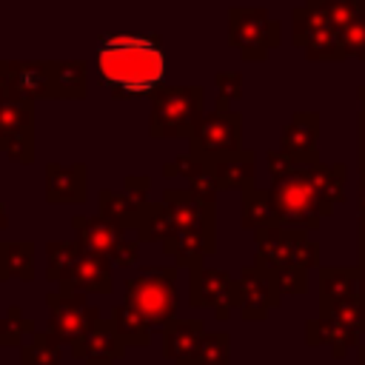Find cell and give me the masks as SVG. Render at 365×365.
I'll return each mask as SVG.
<instances>
[{
    "label": "cell",
    "instance_id": "cell-20",
    "mask_svg": "<svg viewBox=\"0 0 365 365\" xmlns=\"http://www.w3.org/2000/svg\"><path fill=\"white\" fill-rule=\"evenodd\" d=\"M362 291H365V271H362Z\"/></svg>",
    "mask_w": 365,
    "mask_h": 365
},
{
    "label": "cell",
    "instance_id": "cell-9",
    "mask_svg": "<svg viewBox=\"0 0 365 365\" xmlns=\"http://www.w3.org/2000/svg\"><path fill=\"white\" fill-rule=\"evenodd\" d=\"M205 171L222 188L225 185L228 188H248L254 182V154L237 151V154L211 160V163H205Z\"/></svg>",
    "mask_w": 365,
    "mask_h": 365
},
{
    "label": "cell",
    "instance_id": "cell-13",
    "mask_svg": "<svg viewBox=\"0 0 365 365\" xmlns=\"http://www.w3.org/2000/svg\"><path fill=\"white\" fill-rule=\"evenodd\" d=\"M114 317H117V334H120V339H125V342H137V345H148L145 322H143L128 305H125V308H117Z\"/></svg>",
    "mask_w": 365,
    "mask_h": 365
},
{
    "label": "cell",
    "instance_id": "cell-12",
    "mask_svg": "<svg viewBox=\"0 0 365 365\" xmlns=\"http://www.w3.org/2000/svg\"><path fill=\"white\" fill-rule=\"evenodd\" d=\"M228 351L231 345L225 334H205L194 356H197V365H228Z\"/></svg>",
    "mask_w": 365,
    "mask_h": 365
},
{
    "label": "cell",
    "instance_id": "cell-18",
    "mask_svg": "<svg viewBox=\"0 0 365 365\" xmlns=\"http://www.w3.org/2000/svg\"><path fill=\"white\" fill-rule=\"evenodd\" d=\"M359 100H362V111H365V86L359 88Z\"/></svg>",
    "mask_w": 365,
    "mask_h": 365
},
{
    "label": "cell",
    "instance_id": "cell-11",
    "mask_svg": "<svg viewBox=\"0 0 365 365\" xmlns=\"http://www.w3.org/2000/svg\"><path fill=\"white\" fill-rule=\"evenodd\" d=\"M305 3L317 6L328 17V23L339 31L365 14V0H305Z\"/></svg>",
    "mask_w": 365,
    "mask_h": 365
},
{
    "label": "cell",
    "instance_id": "cell-4",
    "mask_svg": "<svg viewBox=\"0 0 365 365\" xmlns=\"http://www.w3.org/2000/svg\"><path fill=\"white\" fill-rule=\"evenodd\" d=\"M228 43L242 60H265L268 51L282 43V26L265 9L234 6L228 11Z\"/></svg>",
    "mask_w": 365,
    "mask_h": 365
},
{
    "label": "cell",
    "instance_id": "cell-17",
    "mask_svg": "<svg viewBox=\"0 0 365 365\" xmlns=\"http://www.w3.org/2000/svg\"><path fill=\"white\" fill-rule=\"evenodd\" d=\"M359 191H362V200H365V160H362V182H359Z\"/></svg>",
    "mask_w": 365,
    "mask_h": 365
},
{
    "label": "cell",
    "instance_id": "cell-1",
    "mask_svg": "<svg viewBox=\"0 0 365 365\" xmlns=\"http://www.w3.org/2000/svg\"><path fill=\"white\" fill-rule=\"evenodd\" d=\"M97 71L117 97H140L163 88L165 51L154 34H108L97 46Z\"/></svg>",
    "mask_w": 365,
    "mask_h": 365
},
{
    "label": "cell",
    "instance_id": "cell-8",
    "mask_svg": "<svg viewBox=\"0 0 365 365\" xmlns=\"http://www.w3.org/2000/svg\"><path fill=\"white\" fill-rule=\"evenodd\" d=\"M282 151L294 163H314V151H317V114L314 111H302L291 120V125L282 134Z\"/></svg>",
    "mask_w": 365,
    "mask_h": 365
},
{
    "label": "cell",
    "instance_id": "cell-3",
    "mask_svg": "<svg viewBox=\"0 0 365 365\" xmlns=\"http://www.w3.org/2000/svg\"><path fill=\"white\" fill-rule=\"evenodd\" d=\"M202 117V88L200 86H163L151 106V134L154 137H185Z\"/></svg>",
    "mask_w": 365,
    "mask_h": 365
},
{
    "label": "cell",
    "instance_id": "cell-7",
    "mask_svg": "<svg viewBox=\"0 0 365 365\" xmlns=\"http://www.w3.org/2000/svg\"><path fill=\"white\" fill-rule=\"evenodd\" d=\"M143 322H168L177 308L174 291V271H148L128 282V302H125Z\"/></svg>",
    "mask_w": 365,
    "mask_h": 365
},
{
    "label": "cell",
    "instance_id": "cell-14",
    "mask_svg": "<svg viewBox=\"0 0 365 365\" xmlns=\"http://www.w3.org/2000/svg\"><path fill=\"white\" fill-rule=\"evenodd\" d=\"M339 34H342L345 54H348V57H359V60H365V14L356 17L351 26H345Z\"/></svg>",
    "mask_w": 365,
    "mask_h": 365
},
{
    "label": "cell",
    "instance_id": "cell-6",
    "mask_svg": "<svg viewBox=\"0 0 365 365\" xmlns=\"http://www.w3.org/2000/svg\"><path fill=\"white\" fill-rule=\"evenodd\" d=\"M291 26H294L291 40H294V46H299L308 54V60H345L348 57L339 29H334L317 6L305 3V6L294 9Z\"/></svg>",
    "mask_w": 365,
    "mask_h": 365
},
{
    "label": "cell",
    "instance_id": "cell-5",
    "mask_svg": "<svg viewBox=\"0 0 365 365\" xmlns=\"http://www.w3.org/2000/svg\"><path fill=\"white\" fill-rule=\"evenodd\" d=\"M188 137H191V154L200 157V163H211L240 151L242 120L237 111H228L225 103H217L214 111L202 114L194 123Z\"/></svg>",
    "mask_w": 365,
    "mask_h": 365
},
{
    "label": "cell",
    "instance_id": "cell-15",
    "mask_svg": "<svg viewBox=\"0 0 365 365\" xmlns=\"http://www.w3.org/2000/svg\"><path fill=\"white\" fill-rule=\"evenodd\" d=\"M214 83H217V91H220V103L237 100L242 94V74L240 71H220L214 77Z\"/></svg>",
    "mask_w": 365,
    "mask_h": 365
},
{
    "label": "cell",
    "instance_id": "cell-16",
    "mask_svg": "<svg viewBox=\"0 0 365 365\" xmlns=\"http://www.w3.org/2000/svg\"><path fill=\"white\" fill-rule=\"evenodd\" d=\"M359 151H362V160H365V111L359 117Z\"/></svg>",
    "mask_w": 365,
    "mask_h": 365
},
{
    "label": "cell",
    "instance_id": "cell-10",
    "mask_svg": "<svg viewBox=\"0 0 365 365\" xmlns=\"http://www.w3.org/2000/svg\"><path fill=\"white\" fill-rule=\"evenodd\" d=\"M202 325L200 322H174L165 334V354L168 356H180V359H188L200 351V342H202Z\"/></svg>",
    "mask_w": 365,
    "mask_h": 365
},
{
    "label": "cell",
    "instance_id": "cell-2",
    "mask_svg": "<svg viewBox=\"0 0 365 365\" xmlns=\"http://www.w3.org/2000/svg\"><path fill=\"white\" fill-rule=\"evenodd\" d=\"M339 177H345L342 165H297L285 177H277V185L268 191L274 217L282 222H314L319 214H328L345 197Z\"/></svg>",
    "mask_w": 365,
    "mask_h": 365
},
{
    "label": "cell",
    "instance_id": "cell-19",
    "mask_svg": "<svg viewBox=\"0 0 365 365\" xmlns=\"http://www.w3.org/2000/svg\"><path fill=\"white\" fill-rule=\"evenodd\" d=\"M362 234H365V205H362Z\"/></svg>",
    "mask_w": 365,
    "mask_h": 365
}]
</instances>
